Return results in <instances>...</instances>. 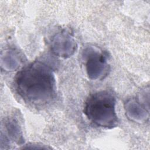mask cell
<instances>
[{
    "mask_svg": "<svg viewBox=\"0 0 150 150\" xmlns=\"http://www.w3.org/2000/svg\"><path fill=\"white\" fill-rule=\"evenodd\" d=\"M15 87L26 103L43 105L55 96L56 79L52 67L44 62L35 61L16 74Z\"/></svg>",
    "mask_w": 150,
    "mask_h": 150,
    "instance_id": "6da1fadb",
    "label": "cell"
},
{
    "mask_svg": "<svg viewBox=\"0 0 150 150\" xmlns=\"http://www.w3.org/2000/svg\"><path fill=\"white\" fill-rule=\"evenodd\" d=\"M116 100L108 91L96 92L87 99L84 112L88 119L98 127L112 128L117 125Z\"/></svg>",
    "mask_w": 150,
    "mask_h": 150,
    "instance_id": "7a4b0ae2",
    "label": "cell"
},
{
    "mask_svg": "<svg viewBox=\"0 0 150 150\" xmlns=\"http://www.w3.org/2000/svg\"><path fill=\"white\" fill-rule=\"evenodd\" d=\"M88 77L93 80L103 78L107 74L108 65L106 56L98 49L88 47L83 52Z\"/></svg>",
    "mask_w": 150,
    "mask_h": 150,
    "instance_id": "3957f363",
    "label": "cell"
},
{
    "mask_svg": "<svg viewBox=\"0 0 150 150\" xmlns=\"http://www.w3.org/2000/svg\"><path fill=\"white\" fill-rule=\"evenodd\" d=\"M77 45L73 38L67 33L62 32L53 37L51 43V49L56 55L66 58L74 54Z\"/></svg>",
    "mask_w": 150,
    "mask_h": 150,
    "instance_id": "277c9868",
    "label": "cell"
},
{
    "mask_svg": "<svg viewBox=\"0 0 150 150\" xmlns=\"http://www.w3.org/2000/svg\"><path fill=\"white\" fill-rule=\"evenodd\" d=\"M126 111L131 119L138 122H143L148 118V112L140 103L134 99L129 100L126 104Z\"/></svg>",
    "mask_w": 150,
    "mask_h": 150,
    "instance_id": "5b68a950",
    "label": "cell"
},
{
    "mask_svg": "<svg viewBox=\"0 0 150 150\" xmlns=\"http://www.w3.org/2000/svg\"><path fill=\"white\" fill-rule=\"evenodd\" d=\"M5 125L8 132V135H10L15 141L17 142L18 144L21 143L23 139L21 131L19 130V126L17 124V122L13 120L11 121L8 120Z\"/></svg>",
    "mask_w": 150,
    "mask_h": 150,
    "instance_id": "8992f818",
    "label": "cell"
}]
</instances>
